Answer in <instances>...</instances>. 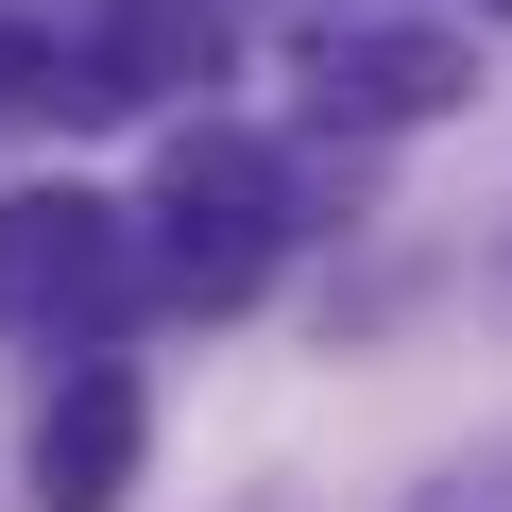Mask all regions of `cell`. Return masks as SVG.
I'll return each instance as SVG.
<instances>
[{
    "mask_svg": "<svg viewBox=\"0 0 512 512\" xmlns=\"http://www.w3.org/2000/svg\"><path fill=\"white\" fill-rule=\"evenodd\" d=\"M461 86H478V52L427 35V18H325V35H308V103L359 120V137H410V120H444Z\"/></svg>",
    "mask_w": 512,
    "mask_h": 512,
    "instance_id": "3",
    "label": "cell"
},
{
    "mask_svg": "<svg viewBox=\"0 0 512 512\" xmlns=\"http://www.w3.org/2000/svg\"><path fill=\"white\" fill-rule=\"evenodd\" d=\"M137 427H154L137 376L86 359V376L52 393V427H35V512H120V495H137Z\"/></svg>",
    "mask_w": 512,
    "mask_h": 512,
    "instance_id": "4",
    "label": "cell"
},
{
    "mask_svg": "<svg viewBox=\"0 0 512 512\" xmlns=\"http://www.w3.org/2000/svg\"><path fill=\"white\" fill-rule=\"evenodd\" d=\"M274 205H291L274 137H222V120H188L171 171H154V222H171V256H188V291H239L256 239H274Z\"/></svg>",
    "mask_w": 512,
    "mask_h": 512,
    "instance_id": "1",
    "label": "cell"
},
{
    "mask_svg": "<svg viewBox=\"0 0 512 512\" xmlns=\"http://www.w3.org/2000/svg\"><path fill=\"white\" fill-rule=\"evenodd\" d=\"M35 103H86V86H69V52H52V35L0 18V120H35Z\"/></svg>",
    "mask_w": 512,
    "mask_h": 512,
    "instance_id": "5",
    "label": "cell"
},
{
    "mask_svg": "<svg viewBox=\"0 0 512 512\" xmlns=\"http://www.w3.org/2000/svg\"><path fill=\"white\" fill-rule=\"evenodd\" d=\"M120 274H137V239H120L103 188H18L0 205V308L18 325H103Z\"/></svg>",
    "mask_w": 512,
    "mask_h": 512,
    "instance_id": "2",
    "label": "cell"
},
{
    "mask_svg": "<svg viewBox=\"0 0 512 512\" xmlns=\"http://www.w3.org/2000/svg\"><path fill=\"white\" fill-rule=\"evenodd\" d=\"M393 512H512V444H478V461H444L427 495H393Z\"/></svg>",
    "mask_w": 512,
    "mask_h": 512,
    "instance_id": "6",
    "label": "cell"
},
{
    "mask_svg": "<svg viewBox=\"0 0 512 512\" xmlns=\"http://www.w3.org/2000/svg\"><path fill=\"white\" fill-rule=\"evenodd\" d=\"M495 274H512V239H495Z\"/></svg>",
    "mask_w": 512,
    "mask_h": 512,
    "instance_id": "7",
    "label": "cell"
}]
</instances>
